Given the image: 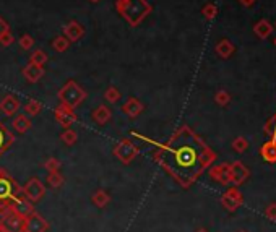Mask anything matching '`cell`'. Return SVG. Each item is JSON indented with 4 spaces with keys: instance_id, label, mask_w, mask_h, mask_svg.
<instances>
[{
    "instance_id": "23",
    "label": "cell",
    "mask_w": 276,
    "mask_h": 232,
    "mask_svg": "<svg viewBox=\"0 0 276 232\" xmlns=\"http://www.w3.org/2000/svg\"><path fill=\"white\" fill-rule=\"evenodd\" d=\"M260 156L266 161V163H276V141L268 140L263 143L260 148Z\"/></svg>"
},
{
    "instance_id": "19",
    "label": "cell",
    "mask_w": 276,
    "mask_h": 232,
    "mask_svg": "<svg viewBox=\"0 0 276 232\" xmlns=\"http://www.w3.org/2000/svg\"><path fill=\"white\" fill-rule=\"evenodd\" d=\"M91 119L97 123V125H106L108 122H111L112 119V111L109 109L106 104H99L96 109L91 112Z\"/></svg>"
},
{
    "instance_id": "29",
    "label": "cell",
    "mask_w": 276,
    "mask_h": 232,
    "mask_svg": "<svg viewBox=\"0 0 276 232\" xmlns=\"http://www.w3.org/2000/svg\"><path fill=\"white\" fill-rule=\"evenodd\" d=\"M120 97H122V93L119 91V88H115V86H108V88H106L104 99L108 101L109 104H117L120 101Z\"/></svg>"
},
{
    "instance_id": "38",
    "label": "cell",
    "mask_w": 276,
    "mask_h": 232,
    "mask_svg": "<svg viewBox=\"0 0 276 232\" xmlns=\"http://www.w3.org/2000/svg\"><path fill=\"white\" fill-rule=\"evenodd\" d=\"M265 216L270 221H276V203H270L268 207L265 208Z\"/></svg>"
},
{
    "instance_id": "6",
    "label": "cell",
    "mask_w": 276,
    "mask_h": 232,
    "mask_svg": "<svg viewBox=\"0 0 276 232\" xmlns=\"http://www.w3.org/2000/svg\"><path fill=\"white\" fill-rule=\"evenodd\" d=\"M44 195H46V185L41 182V178L31 177L28 182L23 185V196L31 203H39Z\"/></svg>"
},
{
    "instance_id": "21",
    "label": "cell",
    "mask_w": 276,
    "mask_h": 232,
    "mask_svg": "<svg viewBox=\"0 0 276 232\" xmlns=\"http://www.w3.org/2000/svg\"><path fill=\"white\" fill-rule=\"evenodd\" d=\"M273 24L268 21V20H260V21H257L255 26H254V33L258 39H268V36H271L273 33Z\"/></svg>"
},
{
    "instance_id": "34",
    "label": "cell",
    "mask_w": 276,
    "mask_h": 232,
    "mask_svg": "<svg viewBox=\"0 0 276 232\" xmlns=\"http://www.w3.org/2000/svg\"><path fill=\"white\" fill-rule=\"evenodd\" d=\"M265 133H266V135H268L271 140L276 141V114L273 115L270 120H266V123H265Z\"/></svg>"
},
{
    "instance_id": "16",
    "label": "cell",
    "mask_w": 276,
    "mask_h": 232,
    "mask_svg": "<svg viewBox=\"0 0 276 232\" xmlns=\"http://www.w3.org/2000/svg\"><path fill=\"white\" fill-rule=\"evenodd\" d=\"M23 219L21 216H18L16 213L10 211V213H7L4 214L2 218H0V221L4 222V226L8 229V232H21L23 229Z\"/></svg>"
},
{
    "instance_id": "37",
    "label": "cell",
    "mask_w": 276,
    "mask_h": 232,
    "mask_svg": "<svg viewBox=\"0 0 276 232\" xmlns=\"http://www.w3.org/2000/svg\"><path fill=\"white\" fill-rule=\"evenodd\" d=\"M12 211V200L7 198V200H0V218L4 216V214L10 213Z\"/></svg>"
},
{
    "instance_id": "35",
    "label": "cell",
    "mask_w": 276,
    "mask_h": 232,
    "mask_svg": "<svg viewBox=\"0 0 276 232\" xmlns=\"http://www.w3.org/2000/svg\"><path fill=\"white\" fill-rule=\"evenodd\" d=\"M247 148H248V141H247L244 137L234 138V141H233V149L236 151V153H244V151H247Z\"/></svg>"
},
{
    "instance_id": "12",
    "label": "cell",
    "mask_w": 276,
    "mask_h": 232,
    "mask_svg": "<svg viewBox=\"0 0 276 232\" xmlns=\"http://www.w3.org/2000/svg\"><path fill=\"white\" fill-rule=\"evenodd\" d=\"M62 34H64L70 42H78L80 39H83L85 36V26L77 20H72L64 26Z\"/></svg>"
},
{
    "instance_id": "33",
    "label": "cell",
    "mask_w": 276,
    "mask_h": 232,
    "mask_svg": "<svg viewBox=\"0 0 276 232\" xmlns=\"http://www.w3.org/2000/svg\"><path fill=\"white\" fill-rule=\"evenodd\" d=\"M60 161L57 159V158H47L46 161H44V164H42V167L46 169L47 171V174H51V172H59V169H60Z\"/></svg>"
},
{
    "instance_id": "45",
    "label": "cell",
    "mask_w": 276,
    "mask_h": 232,
    "mask_svg": "<svg viewBox=\"0 0 276 232\" xmlns=\"http://www.w3.org/2000/svg\"><path fill=\"white\" fill-rule=\"evenodd\" d=\"M273 42H274V47H276V38H274V39H273Z\"/></svg>"
},
{
    "instance_id": "44",
    "label": "cell",
    "mask_w": 276,
    "mask_h": 232,
    "mask_svg": "<svg viewBox=\"0 0 276 232\" xmlns=\"http://www.w3.org/2000/svg\"><path fill=\"white\" fill-rule=\"evenodd\" d=\"M88 2H91V4H97L99 0H88Z\"/></svg>"
},
{
    "instance_id": "42",
    "label": "cell",
    "mask_w": 276,
    "mask_h": 232,
    "mask_svg": "<svg viewBox=\"0 0 276 232\" xmlns=\"http://www.w3.org/2000/svg\"><path fill=\"white\" fill-rule=\"evenodd\" d=\"M0 232H8V229L4 226V222H2V221H0Z\"/></svg>"
},
{
    "instance_id": "13",
    "label": "cell",
    "mask_w": 276,
    "mask_h": 232,
    "mask_svg": "<svg viewBox=\"0 0 276 232\" xmlns=\"http://www.w3.org/2000/svg\"><path fill=\"white\" fill-rule=\"evenodd\" d=\"M20 109H21V102L18 97L13 94H7L4 99L0 101V112L7 115V117H13V115L20 112Z\"/></svg>"
},
{
    "instance_id": "39",
    "label": "cell",
    "mask_w": 276,
    "mask_h": 232,
    "mask_svg": "<svg viewBox=\"0 0 276 232\" xmlns=\"http://www.w3.org/2000/svg\"><path fill=\"white\" fill-rule=\"evenodd\" d=\"M13 41H15V38H13L12 31H8L7 34H4L2 38H0V44H2L4 47H8V46H12V44H13Z\"/></svg>"
},
{
    "instance_id": "7",
    "label": "cell",
    "mask_w": 276,
    "mask_h": 232,
    "mask_svg": "<svg viewBox=\"0 0 276 232\" xmlns=\"http://www.w3.org/2000/svg\"><path fill=\"white\" fill-rule=\"evenodd\" d=\"M49 222L44 219L39 213H31L23 219V229L21 232H47Z\"/></svg>"
},
{
    "instance_id": "2",
    "label": "cell",
    "mask_w": 276,
    "mask_h": 232,
    "mask_svg": "<svg viewBox=\"0 0 276 232\" xmlns=\"http://www.w3.org/2000/svg\"><path fill=\"white\" fill-rule=\"evenodd\" d=\"M115 10L132 28L138 26L145 18L153 12V5L148 0H115Z\"/></svg>"
},
{
    "instance_id": "4",
    "label": "cell",
    "mask_w": 276,
    "mask_h": 232,
    "mask_svg": "<svg viewBox=\"0 0 276 232\" xmlns=\"http://www.w3.org/2000/svg\"><path fill=\"white\" fill-rule=\"evenodd\" d=\"M112 153L122 164H130L133 163V159L140 154V148L137 143H133L130 138H122L120 141L115 143Z\"/></svg>"
},
{
    "instance_id": "43",
    "label": "cell",
    "mask_w": 276,
    "mask_h": 232,
    "mask_svg": "<svg viewBox=\"0 0 276 232\" xmlns=\"http://www.w3.org/2000/svg\"><path fill=\"white\" fill-rule=\"evenodd\" d=\"M195 232H208V230H207V229H203V227H202V229H197V230H195Z\"/></svg>"
},
{
    "instance_id": "11",
    "label": "cell",
    "mask_w": 276,
    "mask_h": 232,
    "mask_svg": "<svg viewBox=\"0 0 276 232\" xmlns=\"http://www.w3.org/2000/svg\"><path fill=\"white\" fill-rule=\"evenodd\" d=\"M248 177H250V172L242 161H234L231 164V184H234V187L242 185Z\"/></svg>"
},
{
    "instance_id": "26",
    "label": "cell",
    "mask_w": 276,
    "mask_h": 232,
    "mask_svg": "<svg viewBox=\"0 0 276 232\" xmlns=\"http://www.w3.org/2000/svg\"><path fill=\"white\" fill-rule=\"evenodd\" d=\"M70 42L64 34H60V36H56L54 39H52V42H51V47L54 49L56 52H59V54H62V52H67V49L70 47Z\"/></svg>"
},
{
    "instance_id": "18",
    "label": "cell",
    "mask_w": 276,
    "mask_h": 232,
    "mask_svg": "<svg viewBox=\"0 0 276 232\" xmlns=\"http://www.w3.org/2000/svg\"><path fill=\"white\" fill-rule=\"evenodd\" d=\"M15 143V137L13 133L8 130V127L5 123L0 122V158H2L8 149H10V146Z\"/></svg>"
},
{
    "instance_id": "1",
    "label": "cell",
    "mask_w": 276,
    "mask_h": 232,
    "mask_svg": "<svg viewBox=\"0 0 276 232\" xmlns=\"http://www.w3.org/2000/svg\"><path fill=\"white\" fill-rule=\"evenodd\" d=\"M153 159L182 189H190L215 163L216 154L190 127L182 125L166 143H156Z\"/></svg>"
},
{
    "instance_id": "10",
    "label": "cell",
    "mask_w": 276,
    "mask_h": 232,
    "mask_svg": "<svg viewBox=\"0 0 276 232\" xmlns=\"http://www.w3.org/2000/svg\"><path fill=\"white\" fill-rule=\"evenodd\" d=\"M208 174L210 178H213L215 182L219 185H229L231 184V164L229 163H221L216 166H210L208 167Z\"/></svg>"
},
{
    "instance_id": "3",
    "label": "cell",
    "mask_w": 276,
    "mask_h": 232,
    "mask_svg": "<svg viewBox=\"0 0 276 232\" xmlns=\"http://www.w3.org/2000/svg\"><path fill=\"white\" fill-rule=\"evenodd\" d=\"M86 91L80 86L77 82L73 80H70L67 82L64 86L59 89L57 93V97L62 104H67L68 107H72V109H77L80 104H83V101L86 99Z\"/></svg>"
},
{
    "instance_id": "46",
    "label": "cell",
    "mask_w": 276,
    "mask_h": 232,
    "mask_svg": "<svg viewBox=\"0 0 276 232\" xmlns=\"http://www.w3.org/2000/svg\"><path fill=\"white\" fill-rule=\"evenodd\" d=\"M273 28H276V23H274V26H273Z\"/></svg>"
},
{
    "instance_id": "40",
    "label": "cell",
    "mask_w": 276,
    "mask_h": 232,
    "mask_svg": "<svg viewBox=\"0 0 276 232\" xmlns=\"http://www.w3.org/2000/svg\"><path fill=\"white\" fill-rule=\"evenodd\" d=\"M8 31H10V26H8V23L0 16V38H2L4 34H7Z\"/></svg>"
},
{
    "instance_id": "15",
    "label": "cell",
    "mask_w": 276,
    "mask_h": 232,
    "mask_svg": "<svg viewBox=\"0 0 276 232\" xmlns=\"http://www.w3.org/2000/svg\"><path fill=\"white\" fill-rule=\"evenodd\" d=\"M12 211L16 213L18 216L21 218H26L28 214L34 213L36 210H34V203H31L30 200H26L24 196H18V198L12 200Z\"/></svg>"
},
{
    "instance_id": "32",
    "label": "cell",
    "mask_w": 276,
    "mask_h": 232,
    "mask_svg": "<svg viewBox=\"0 0 276 232\" xmlns=\"http://www.w3.org/2000/svg\"><path fill=\"white\" fill-rule=\"evenodd\" d=\"M231 94L226 91V89H219V91L215 94V102L218 104V106H221V107H226V106H229V102H231Z\"/></svg>"
},
{
    "instance_id": "25",
    "label": "cell",
    "mask_w": 276,
    "mask_h": 232,
    "mask_svg": "<svg viewBox=\"0 0 276 232\" xmlns=\"http://www.w3.org/2000/svg\"><path fill=\"white\" fill-rule=\"evenodd\" d=\"M23 111L28 117H34V115H38L42 111V104H41V101L34 99V97H30V99L26 101V104L23 106Z\"/></svg>"
},
{
    "instance_id": "47",
    "label": "cell",
    "mask_w": 276,
    "mask_h": 232,
    "mask_svg": "<svg viewBox=\"0 0 276 232\" xmlns=\"http://www.w3.org/2000/svg\"><path fill=\"white\" fill-rule=\"evenodd\" d=\"M240 232H247V230H240Z\"/></svg>"
},
{
    "instance_id": "5",
    "label": "cell",
    "mask_w": 276,
    "mask_h": 232,
    "mask_svg": "<svg viewBox=\"0 0 276 232\" xmlns=\"http://www.w3.org/2000/svg\"><path fill=\"white\" fill-rule=\"evenodd\" d=\"M23 195V187L10 174L0 177V200H15Z\"/></svg>"
},
{
    "instance_id": "31",
    "label": "cell",
    "mask_w": 276,
    "mask_h": 232,
    "mask_svg": "<svg viewBox=\"0 0 276 232\" xmlns=\"http://www.w3.org/2000/svg\"><path fill=\"white\" fill-rule=\"evenodd\" d=\"M64 175H62L60 172H51L47 174V178H46V182L49 187H52V189H60L62 185H64Z\"/></svg>"
},
{
    "instance_id": "8",
    "label": "cell",
    "mask_w": 276,
    "mask_h": 232,
    "mask_svg": "<svg viewBox=\"0 0 276 232\" xmlns=\"http://www.w3.org/2000/svg\"><path fill=\"white\" fill-rule=\"evenodd\" d=\"M242 203H244V196L237 187H231L221 196V204L231 213H234Z\"/></svg>"
},
{
    "instance_id": "27",
    "label": "cell",
    "mask_w": 276,
    "mask_h": 232,
    "mask_svg": "<svg viewBox=\"0 0 276 232\" xmlns=\"http://www.w3.org/2000/svg\"><path fill=\"white\" fill-rule=\"evenodd\" d=\"M47 60H49L47 52L42 50V49H36L34 52H31V56H30V62H31V64H34V65L44 67V65L47 64Z\"/></svg>"
},
{
    "instance_id": "20",
    "label": "cell",
    "mask_w": 276,
    "mask_h": 232,
    "mask_svg": "<svg viewBox=\"0 0 276 232\" xmlns=\"http://www.w3.org/2000/svg\"><path fill=\"white\" fill-rule=\"evenodd\" d=\"M31 127H33V123H31L30 117H28L26 114H16V115H15V119H13V122H12V128H13L16 133L23 135V133L31 130Z\"/></svg>"
},
{
    "instance_id": "17",
    "label": "cell",
    "mask_w": 276,
    "mask_h": 232,
    "mask_svg": "<svg viewBox=\"0 0 276 232\" xmlns=\"http://www.w3.org/2000/svg\"><path fill=\"white\" fill-rule=\"evenodd\" d=\"M21 75H23V78H24L28 83H38L39 80L44 76V67L34 65V64H31V62H30L28 65L23 67Z\"/></svg>"
},
{
    "instance_id": "28",
    "label": "cell",
    "mask_w": 276,
    "mask_h": 232,
    "mask_svg": "<svg viewBox=\"0 0 276 232\" xmlns=\"http://www.w3.org/2000/svg\"><path fill=\"white\" fill-rule=\"evenodd\" d=\"M60 141L67 146H73L75 143L78 141V133L73 128H65L64 132L60 133Z\"/></svg>"
},
{
    "instance_id": "22",
    "label": "cell",
    "mask_w": 276,
    "mask_h": 232,
    "mask_svg": "<svg viewBox=\"0 0 276 232\" xmlns=\"http://www.w3.org/2000/svg\"><path fill=\"white\" fill-rule=\"evenodd\" d=\"M215 50L221 59H229L233 57V54L236 52V47L229 39H221L215 46Z\"/></svg>"
},
{
    "instance_id": "14",
    "label": "cell",
    "mask_w": 276,
    "mask_h": 232,
    "mask_svg": "<svg viewBox=\"0 0 276 232\" xmlns=\"http://www.w3.org/2000/svg\"><path fill=\"white\" fill-rule=\"evenodd\" d=\"M120 109L129 119H137L138 115L145 111V104L141 102L138 97H129V99L122 104Z\"/></svg>"
},
{
    "instance_id": "36",
    "label": "cell",
    "mask_w": 276,
    "mask_h": 232,
    "mask_svg": "<svg viewBox=\"0 0 276 232\" xmlns=\"http://www.w3.org/2000/svg\"><path fill=\"white\" fill-rule=\"evenodd\" d=\"M33 46H34V38L33 36H30V34H23L21 38H20V47L23 49V50H31L33 49Z\"/></svg>"
},
{
    "instance_id": "9",
    "label": "cell",
    "mask_w": 276,
    "mask_h": 232,
    "mask_svg": "<svg viewBox=\"0 0 276 232\" xmlns=\"http://www.w3.org/2000/svg\"><path fill=\"white\" fill-rule=\"evenodd\" d=\"M54 117H56V120H57L64 128H70V127H72V125L78 120L77 114H75V109L68 107L67 104H62V102L54 109Z\"/></svg>"
},
{
    "instance_id": "30",
    "label": "cell",
    "mask_w": 276,
    "mask_h": 232,
    "mask_svg": "<svg viewBox=\"0 0 276 232\" xmlns=\"http://www.w3.org/2000/svg\"><path fill=\"white\" fill-rule=\"evenodd\" d=\"M202 15H203L205 20H208V21L215 20L216 15H218V7H216L215 4H213V2L205 4L203 8H202Z\"/></svg>"
},
{
    "instance_id": "24",
    "label": "cell",
    "mask_w": 276,
    "mask_h": 232,
    "mask_svg": "<svg viewBox=\"0 0 276 232\" xmlns=\"http://www.w3.org/2000/svg\"><path fill=\"white\" fill-rule=\"evenodd\" d=\"M91 201L96 208H106L111 203V195H109V192L99 189L91 195Z\"/></svg>"
},
{
    "instance_id": "41",
    "label": "cell",
    "mask_w": 276,
    "mask_h": 232,
    "mask_svg": "<svg viewBox=\"0 0 276 232\" xmlns=\"http://www.w3.org/2000/svg\"><path fill=\"white\" fill-rule=\"evenodd\" d=\"M239 2L242 4V5H245V7H252L257 2V0H239Z\"/></svg>"
}]
</instances>
